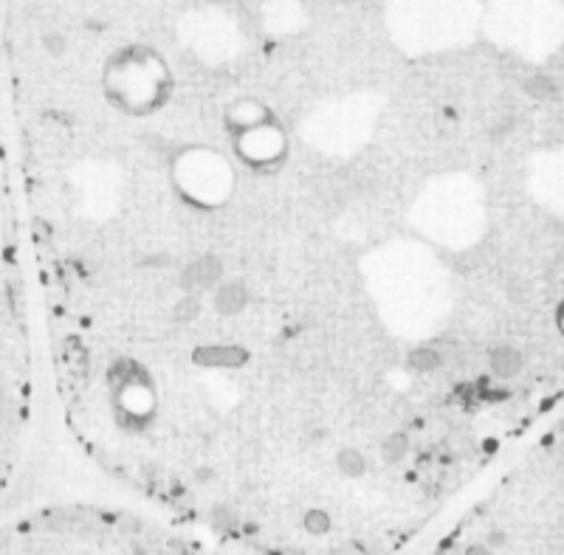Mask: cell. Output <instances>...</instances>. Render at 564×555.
Wrapping results in <instances>:
<instances>
[{
  "mask_svg": "<svg viewBox=\"0 0 564 555\" xmlns=\"http://www.w3.org/2000/svg\"><path fill=\"white\" fill-rule=\"evenodd\" d=\"M224 269H220V260L215 257H204V260L193 262L189 269L184 271L181 282H184L186 291H204V287H212L220 280Z\"/></svg>",
  "mask_w": 564,
  "mask_h": 555,
  "instance_id": "obj_1",
  "label": "cell"
},
{
  "mask_svg": "<svg viewBox=\"0 0 564 555\" xmlns=\"http://www.w3.org/2000/svg\"><path fill=\"white\" fill-rule=\"evenodd\" d=\"M246 302H249V294H246V287L238 285V282L224 285L218 294H215V307H218V313H224V316H231V313L243 311Z\"/></svg>",
  "mask_w": 564,
  "mask_h": 555,
  "instance_id": "obj_2",
  "label": "cell"
},
{
  "mask_svg": "<svg viewBox=\"0 0 564 555\" xmlns=\"http://www.w3.org/2000/svg\"><path fill=\"white\" fill-rule=\"evenodd\" d=\"M491 370L497 378H513L522 370V356L513 347H497L491 352Z\"/></svg>",
  "mask_w": 564,
  "mask_h": 555,
  "instance_id": "obj_3",
  "label": "cell"
},
{
  "mask_svg": "<svg viewBox=\"0 0 564 555\" xmlns=\"http://www.w3.org/2000/svg\"><path fill=\"white\" fill-rule=\"evenodd\" d=\"M243 358H246V352L238 350V347H206V350H198L200 364L231 367V364H240Z\"/></svg>",
  "mask_w": 564,
  "mask_h": 555,
  "instance_id": "obj_4",
  "label": "cell"
},
{
  "mask_svg": "<svg viewBox=\"0 0 564 555\" xmlns=\"http://www.w3.org/2000/svg\"><path fill=\"white\" fill-rule=\"evenodd\" d=\"M406 451H410V437H406L404 432L390 434V437L384 440V446H381V454H384V460L390 463V466H395V463L404 460Z\"/></svg>",
  "mask_w": 564,
  "mask_h": 555,
  "instance_id": "obj_5",
  "label": "cell"
},
{
  "mask_svg": "<svg viewBox=\"0 0 564 555\" xmlns=\"http://www.w3.org/2000/svg\"><path fill=\"white\" fill-rule=\"evenodd\" d=\"M336 466H339V471H345L347 477H361L367 468V460L361 457V451H356V448H341L339 457H336Z\"/></svg>",
  "mask_w": 564,
  "mask_h": 555,
  "instance_id": "obj_6",
  "label": "cell"
},
{
  "mask_svg": "<svg viewBox=\"0 0 564 555\" xmlns=\"http://www.w3.org/2000/svg\"><path fill=\"white\" fill-rule=\"evenodd\" d=\"M441 352H435V350H426V347H423V350H415L410 356V364H412V370H417V372H432V370H437V367H441Z\"/></svg>",
  "mask_w": 564,
  "mask_h": 555,
  "instance_id": "obj_7",
  "label": "cell"
},
{
  "mask_svg": "<svg viewBox=\"0 0 564 555\" xmlns=\"http://www.w3.org/2000/svg\"><path fill=\"white\" fill-rule=\"evenodd\" d=\"M525 90L533 96V99H547V96H553L556 85H553V79L547 77H533L525 83Z\"/></svg>",
  "mask_w": 564,
  "mask_h": 555,
  "instance_id": "obj_8",
  "label": "cell"
},
{
  "mask_svg": "<svg viewBox=\"0 0 564 555\" xmlns=\"http://www.w3.org/2000/svg\"><path fill=\"white\" fill-rule=\"evenodd\" d=\"M198 316V300H193V296H186L184 302H178V307H175V319L178 322H189Z\"/></svg>",
  "mask_w": 564,
  "mask_h": 555,
  "instance_id": "obj_9",
  "label": "cell"
},
{
  "mask_svg": "<svg viewBox=\"0 0 564 555\" xmlns=\"http://www.w3.org/2000/svg\"><path fill=\"white\" fill-rule=\"evenodd\" d=\"M45 45H48V52L52 54H63V37L59 34H48V40H45Z\"/></svg>",
  "mask_w": 564,
  "mask_h": 555,
  "instance_id": "obj_10",
  "label": "cell"
}]
</instances>
